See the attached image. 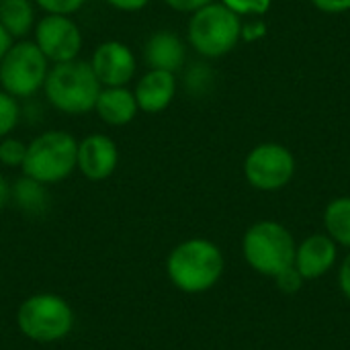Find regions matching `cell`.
Listing matches in <instances>:
<instances>
[{
  "label": "cell",
  "mask_w": 350,
  "mask_h": 350,
  "mask_svg": "<svg viewBox=\"0 0 350 350\" xmlns=\"http://www.w3.org/2000/svg\"><path fill=\"white\" fill-rule=\"evenodd\" d=\"M45 14H74L78 12L86 0H33Z\"/></svg>",
  "instance_id": "21"
},
{
  "label": "cell",
  "mask_w": 350,
  "mask_h": 350,
  "mask_svg": "<svg viewBox=\"0 0 350 350\" xmlns=\"http://www.w3.org/2000/svg\"><path fill=\"white\" fill-rule=\"evenodd\" d=\"M295 248L291 232L283 224L269 219L250 226L242 238V252L250 269L273 279L293 267Z\"/></svg>",
  "instance_id": "4"
},
{
  "label": "cell",
  "mask_w": 350,
  "mask_h": 350,
  "mask_svg": "<svg viewBox=\"0 0 350 350\" xmlns=\"http://www.w3.org/2000/svg\"><path fill=\"white\" fill-rule=\"evenodd\" d=\"M25 154H27V144L8 135L0 139V164L8 166V168H21L25 162Z\"/></svg>",
  "instance_id": "20"
},
{
  "label": "cell",
  "mask_w": 350,
  "mask_h": 350,
  "mask_svg": "<svg viewBox=\"0 0 350 350\" xmlns=\"http://www.w3.org/2000/svg\"><path fill=\"white\" fill-rule=\"evenodd\" d=\"M144 57L152 70H166L176 74L185 66L187 47L172 31H156L144 45Z\"/></svg>",
  "instance_id": "14"
},
{
  "label": "cell",
  "mask_w": 350,
  "mask_h": 350,
  "mask_svg": "<svg viewBox=\"0 0 350 350\" xmlns=\"http://www.w3.org/2000/svg\"><path fill=\"white\" fill-rule=\"evenodd\" d=\"M35 23L33 0H0V25L12 39H27Z\"/></svg>",
  "instance_id": "16"
},
{
  "label": "cell",
  "mask_w": 350,
  "mask_h": 350,
  "mask_svg": "<svg viewBox=\"0 0 350 350\" xmlns=\"http://www.w3.org/2000/svg\"><path fill=\"white\" fill-rule=\"evenodd\" d=\"M295 158L281 144H260L244 160V176L258 191H279L291 183Z\"/></svg>",
  "instance_id": "8"
},
{
  "label": "cell",
  "mask_w": 350,
  "mask_h": 350,
  "mask_svg": "<svg viewBox=\"0 0 350 350\" xmlns=\"http://www.w3.org/2000/svg\"><path fill=\"white\" fill-rule=\"evenodd\" d=\"M33 41L49 64L78 59L82 51V31L68 14H45L35 23Z\"/></svg>",
  "instance_id": "9"
},
{
  "label": "cell",
  "mask_w": 350,
  "mask_h": 350,
  "mask_svg": "<svg viewBox=\"0 0 350 350\" xmlns=\"http://www.w3.org/2000/svg\"><path fill=\"white\" fill-rule=\"evenodd\" d=\"M119 164V148L113 137L105 133H90L78 142L76 168L92 183L107 180Z\"/></svg>",
  "instance_id": "11"
},
{
  "label": "cell",
  "mask_w": 350,
  "mask_h": 350,
  "mask_svg": "<svg viewBox=\"0 0 350 350\" xmlns=\"http://www.w3.org/2000/svg\"><path fill=\"white\" fill-rule=\"evenodd\" d=\"M100 82L94 76L90 62L72 59L62 64H51L43 92L49 105L64 115H86L94 111Z\"/></svg>",
  "instance_id": "2"
},
{
  "label": "cell",
  "mask_w": 350,
  "mask_h": 350,
  "mask_svg": "<svg viewBox=\"0 0 350 350\" xmlns=\"http://www.w3.org/2000/svg\"><path fill=\"white\" fill-rule=\"evenodd\" d=\"M98 119L111 127H123L137 115V103L133 90L127 86H103L94 105Z\"/></svg>",
  "instance_id": "15"
},
{
  "label": "cell",
  "mask_w": 350,
  "mask_h": 350,
  "mask_svg": "<svg viewBox=\"0 0 350 350\" xmlns=\"http://www.w3.org/2000/svg\"><path fill=\"white\" fill-rule=\"evenodd\" d=\"M170 8L178 10V12H195L215 0H164Z\"/></svg>",
  "instance_id": "25"
},
{
  "label": "cell",
  "mask_w": 350,
  "mask_h": 350,
  "mask_svg": "<svg viewBox=\"0 0 350 350\" xmlns=\"http://www.w3.org/2000/svg\"><path fill=\"white\" fill-rule=\"evenodd\" d=\"M8 201H10V187H8V183L0 176V209H2Z\"/></svg>",
  "instance_id": "29"
},
{
  "label": "cell",
  "mask_w": 350,
  "mask_h": 350,
  "mask_svg": "<svg viewBox=\"0 0 350 350\" xmlns=\"http://www.w3.org/2000/svg\"><path fill=\"white\" fill-rule=\"evenodd\" d=\"M10 197L16 201V205L29 213H41L47 205V193H45V185L29 178L23 174V178H18L14 183V187H10Z\"/></svg>",
  "instance_id": "18"
},
{
  "label": "cell",
  "mask_w": 350,
  "mask_h": 350,
  "mask_svg": "<svg viewBox=\"0 0 350 350\" xmlns=\"http://www.w3.org/2000/svg\"><path fill=\"white\" fill-rule=\"evenodd\" d=\"M78 142L72 133L62 129H49L35 135L27 144L23 174L41 183L55 185L66 180L76 168Z\"/></svg>",
  "instance_id": "3"
},
{
  "label": "cell",
  "mask_w": 350,
  "mask_h": 350,
  "mask_svg": "<svg viewBox=\"0 0 350 350\" xmlns=\"http://www.w3.org/2000/svg\"><path fill=\"white\" fill-rule=\"evenodd\" d=\"M338 256V244L328 234H312L297 248L293 267L299 271L304 281H314L332 271Z\"/></svg>",
  "instance_id": "12"
},
{
  "label": "cell",
  "mask_w": 350,
  "mask_h": 350,
  "mask_svg": "<svg viewBox=\"0 0 350 350\" xmlns=\"http://www.w3.org/2000/svg\"><path fill=\"white\" fill-rule=\"evenodd\" d=\"M236 14H262L269 10L271 0H221Z\"/></svg>",
  "instance_id": "23"
},
{
  "label": "cell",
  "mask_w": 350,
  "mask_h": 350,
  "mask_svg": "<svg viewBox=\"0 0 350 350\" xmlns=\"http://www.w3.org/2000/svg\"><path fill=\"white\" fill-rule=\"evenodd\" d=\"M16 326L29 340L55 342L72 332L74 312L64 297L37 293L21 304L16 312Z\"/></svg>",
  "instance_id": "6"
},
{
  "label": "cell",
  "mask_w": 350,
  "mask_h": 350,
  "mask_svg": "<svg viewBox=\"0 0 350 350\" xmlns=\"http://www.w3.org/2000/svg\"><path fill=\"white\" fill-rule=\"evenodd\" d=\"M21 121V105L18 98L10 96L0 88V139L12 135Z\"/></svg>",
  "instance_id": "19"
},
{
  "label": "cell",
  "mask_w": 350,
  "mask_h": 350,
  "mask_svg": "<svg viewBox=\"0 0 350 350\" xmlns=\"http://www.w3.org/2000/svg\"><path fill=\"white\" fill-rule=\"evenodd\" d=\"M176 94V76L166 70H148L135 84L133 96L137 103V109L156 115L170 107Z\"/></svg>",
  "instance_id": "13"
},
{
  "label": "cell",
  "mask_w": 350,
  "mask_h": 350,
  "mask_svg": "<svg viewBox=\"0 0 350 350\" xmlns=\"http://www.w3.org/2000/svg\"><path fill=\"white\" fill-rule=\"evenodd\" d=\"M275 281H277L279 291L281 293H287V295H293V293H297L304 287V277L299 275V271L295 267H289V269L281 271L275 277Z\"/></svg>",
  "instance_id": "22"
},
{
  "label": "cell",
  "mask_w": 350,
  "mask_h": 350,
  "mask_svg": "<svg viewBox=\"0 0 350 350\" xmlns=\"http://www.w3.org/2000/svg\"><path fill=\"white\" fill-rule=\"evenodd\" d=\"M338 283H340V289H342L345 297L350 301V254L345 258V260H342V265H340Z\"/></svg>",
  "instance_id": "27"
},
{
  "label": "cell",
  "mask_w": 350,
  "mask_h": 350,
  "mask_svg": "<svg viewBox=\"0 0 350 350\" xmlns=\"http://www.w3.org/2000/svg\"><path fill=\"white\" fill-rule=\"evenodd\" d=\"M224 254L221 250L205 240L191 238L180 242L166 260L168 279L183 293H205L217 285L224 275Z\"/></svg>",
  "instance_id": "1"
},
{
  "label": "cell",
  "mask_w": 350,
  "mask_h": 350,
  "mask_svg": "<svg viewBox=\"0 0 350 350\" xmlns=\"http://www.w3.org/2000/svg\"><path fill=\"white\" fill-rule=\"evenodd\" d=\"M49 62L35 41H14L0 59V86L14 98H31L43 90Z\"/></svg>",
  "instance_id": "7"
},
{
  "label": "cell",
  "mask_w": 350,
  "mask_h": 350,
  "mask_svg": "<svg viewBox=\"0 0 350 350\" xmlns=\"http://www.w3.org/2000/svg\"><path fill=\"white\" fill-rule=\"evenodd\" d=\"M324 226L338 246L350 248V197H338L328 203L324 211Z\"/></svg>",
  "instance_id": "17"
},
{
  "label": "cell",
  "mask_w": 350,
  "mask_h": 350,
  "mask_svg": "<svg viewBox=\"0 0 350 350\" xmlns=\"http://www.w3.org/2000/svg\"><path fill=\"white\" fill-rule=\"evenodd\" d=\"M187 35L191 47L205 57H221L230 53L242 37L240 14L224 2H211L191 12Z\"/></svg>",
  "instance_id": "5"
},
{
  "label": "cell",
  "mask_w": 350,
  "mask_h": 350,
  "mask_svg": "<svg viewBox=\"0 0 350 350\" xmlns=\"http://www.w3.org/2000/svg\"><path fill=\"white\" fill-rule=\"evenodd\" d=\"M312 4L322 10V12H330V14H336V12H347L350 10V0H312Z\"/></svg>",
  "instance_id": "24"
},
{
  "label": "cell",
  "mask_w": 350,
  "mask_h": 350,
  "mask_svg": "<svg viewBox=\"0 0 350 350\" xmlns=\"http://www.w3.org/2000/svg\"><path fill=\"white\" fill-rule=\"evenodd\" d=\"M105 2L117 10H123V12H137L150 4V0H105Z\"/></svg>",
  "instance_id": "26"
},
{
  "label": "cell",
  "mask_w": 350,
  "mask_h": 350,
  "mask_svg": "<svg viewBox=\"0 0 350 350\" xmlns=\"http://www.w3.org/2000/svg\"><path fill=\"white\" fill-rule=\"evenodd\" d=\"M90 68L100 86H127L137 70V59L123 41L100 43L90 57Z\"/></svg>",
  "instance_id": "10"
},
{
  "label": "cell",
  "mask_w": 350,
  "mask_h": 350,
  "mask_svg": "<svg viewBox=\"0 0 350 350\" xmlns=\"http://www.w3.org/2000/svg\"><path fill=\"white\" fill-rule=\"evenodd\" d=\"M12 43H14V39L6 33V29L0 25V59L4 57V53L8 51V47H10Z\"/></svg>",
  "instance_id": "28"
}]
</instances>
